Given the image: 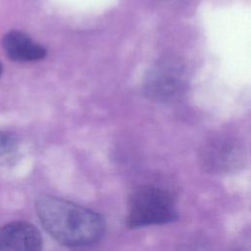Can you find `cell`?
Instances as JSON below:
<instances>
[{"label":"cell","instance_id":"7","mask_svg":"<svg viewBox=\"0 0 251 251\" xmlns=\"http://www.w3.org/2000/svg\"><path fill=\"white\" fill-rule=\"evenodd\" d=\"M13 147V141L6 133L0 131V156L8 153Z\"/></svg>","mask_w":251,"mask_h":251},{"label":"cell","instance_id":"2","mask_svg":"<svg viewBox=\"0 0 251 251\" xmlns=\"http://www.w3.org/2000/svg\"><path fill=\"white\" fill-rule=\"evenodd\" d=\"M176 218L173 196L161 187L141 186L135 189L129 197L126 221L130 227L164 225Z\"/></svg>","mask_w":251,"mask_h":251},{"label":"cell","instance_id":"5","mask_svg":"<svg viewBox=\"0 0 251 251\" xmlns=\"http://www.w3.org/2000/svg\"><path fill=\"white\" fill-rule=\"evenodd\" d=\"M39 230L25 221H15L0 227V251H41Z\"/></svg>","mask_w":251,"mask_h":251},{"label":"cell","instance_id":"4","mask_svg":"<svg viewBox=\"0 0 251 251\" xmlns=\"http://www.w3.org/2000/svg\"><path fill=\"white\" fill-rule=\"evenodd\" d=\"M246 153L237 138L221 134L210 138L202 146L200 159L203 167L213 173H228L241 167Z\"/></svg>","mask_w":251,"mask_h":251},{"label":"cell","instance_id":"3","mask_svg":"<svg viewBox=\"0 0 251 251\" xmlns=\"http://www.w3.org/2000/svg\"><path fill=\"white\" fill-rule=\"evenodd\" d=\"M187 86V71L175 56L159 59L148 71L143 84L145 96L161 104L177 101Z\"/></svg>","mask_w":251,"mask_h":251},{"label":"cell","instance_id":"1","mask_svg":"<svg viewBox=\"0 0 251 251\" xmlns=\"http://www.w3.org/2000/svg\"><path fill=\"white\" fill-rule=\"evenodd\" d=\"M35 210L45 230L66 246L93 244L105 230L104 220L99 214L58 197H39L35 202Z\"/></svg>","mask_w":251,"mask_h":251},{"label":"cell","instance_id":"8","mask_svg":"<svg viewBox=\"0 0 251 251\" xmlns=\"http://www.w3.org/2000/svg\"><path fill=\"white\" fill-rule=\"evenodd\" d=\"M2 72H3V67H2V64H1V62H0V76H1V75H2Z\"/></svg>","mask_w":251,"mask_h":251},{"label":"cell","instance_id":"6","mask_svg":"<svg viewBox=\"0 0 251 251\" xmlns=\"http://www.w3.org/2000/svg\"><path fill=\"white\" fill-rule=\"evenodd\" d=\"M6 55L13 61L33 62L46 56V49L34 42L28 35L19 30H11L2 40Z\"/></svg>","mask_w":251,"mask_h":251}]
</instances>
